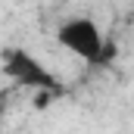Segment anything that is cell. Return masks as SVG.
<instances>
[{"label":"cell","mask_w":134,"mask_h":134,"mask_svg":"<svg viewBox=\"0 0 134 134\" xmlns=\"http://www.w3.org/2000/svg\"><path fill=\"white\" fill-rule=\"evenodd\" d=\"M59 44L72 50L75 56H81V59H87V63H97L103 53V34H100V25L94 22V19H87V16H75V19H69L59 25Z\"/></svg>","instance_id":"cell-2"},{"label":"cell","mask_w":134,"mask_h":134,"mask_svg":"<svg viewBox=\"0 0 134 134\" xmlns=\"http://www.w3.org/2000/svg\"><path fill=\"white\" fill-rule=\"evenodd\" d=\"M3 69H6V75L16 81V84H22V87H31L34 94L37 91H50V94H59V81L47 72V69L41 66L37 59H34L28 50H19V47H9V50H3Z\"/></svg>","instance_id":"cell-1"}]
</instances>
